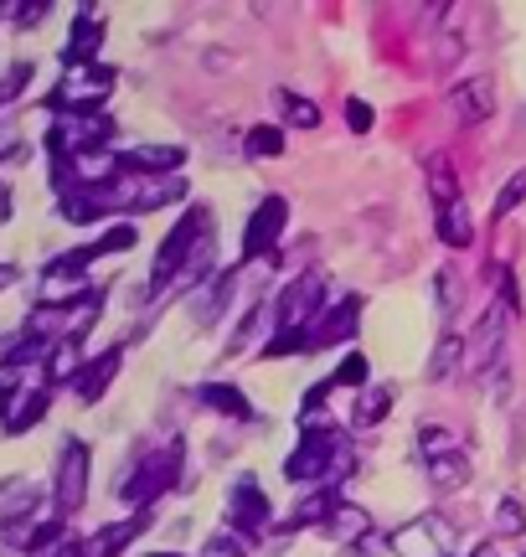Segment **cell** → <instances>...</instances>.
<instances>
[{"label":"cell","instance_id":"cell-2","mask_svg":"<svg viewBox=\"0 0 526 557\" xmlns=\"http://www.w3.org/2000/svg\"><path fill=\"white\" fill-rule=\"evenodd\" d=\"M341 449H346V444L336 438V429H330L321 413L300 418V444H295V455L284 459V475L295 480V485H310V480L336 475V459H341Z\"/></svg>","mask_w":526,"mask_h":557},{"label":"cell","instance_id":"cell-22","mask_svg":"<svg viewBox=\"0 0 526 557\" xmlns=\"http://www.w3.org/2000/svg\"><path fill=\"white\" fill-rule=\"evenodd\" d=\"M274 103H279V114H284V129H315L321 124V109L304 99V94H295V88H279Z\"/></svg>","mask_w":526,"mask_h":557},{"label":"cell","instance_id":"cell-15","mask_svg":"<svg viewBox=\"0 0 526 557\" xmlns=\"http://www.w3.org/2000/svg\"><path fill=\"white\" fill-rule=\"evenodd\" d=\"M0 413H5V434H26L47 413V387H21L16 398L0 403Z\"/></svg>","mask_w":526,"mask_h":557},{"label":"cell","instance_id":"cell-14","mask_svg":"<svg viewBox=\"0 0 526 557\" xmlns=\"http://www.w3.org/2000/svg\"><path fill=\"white\" fill-rule=\"evenodd\" d=\"M120 361H124V351H120V346H109V351H103V357L83 361L78 382H73V393H78L83 403H99L103 393H109V382H114V372H120Z\"/></svg>","mask_w":526,"mask_h":557},{"label":"cell","instance_id":"cell-9","mask_svg":"<svg viewBox=\"0 0 526 557\" xmlns=\"http://www.w3.org/2000/svg\"><path fill=\"white\" fill-rule=\"evenodd\" d=\"M284 222H289V201L284 197H263L253 212H248V227H243V263L248 259H263L274 243L284 238Z\"/></svg>","mask_w":526,"mask_h":557},{"label":"cell","instance_id":"cell-39","mask_svg":"<svg viewBox=\"0 0 526 557\" xmlns=\"http://www.w3.org/2000/svg\"><path fill=\"white\" fill-rule=\"evenodd\" d=\"M11 278H16V269H11V263H0V289H5Z\"/></svg>","mask_w":526,"mask_h":557},{"label":"cell","instance_id":"cell-1","mask_svg":"<svg viewBox=\"0 0 526 557\" xmlns=\"http://www.w3.org/2000/svg\"><path fill=\"white\" fill-rule=\"evenodd\" d=\"M181 459H186V444H181V438H165L161 449H150V455L129 470V480L120 485V496L135 506V517H140L145 506H155V500H161L165 491L181 480Z\"/></svg>","mask_w":526,"mask_h":557},{"label":"cell","instance_id":"cell-29","mask_svg":"<svg viewBox=\"0 0 526 557\" xmlns=\"http://www.w3.org/2000/svg\"><path fill=\"white\" fill-rule=\"evenodd\" d=\"M124 248H135V222H114L109 233H103L99 243H93V253H124Z\"/></svg>","mask_w":526,"mask_h":557},{"label":"cell","instance_id":"cell-13","mask_svg":"<svg viewBox=\"0 0 526 557\" xmlns=\"http://www.w3.org/2000/svg\"><path fill=\"white\" fill-rule=\"evenodd\" d=\"M501 331H506V310H496V305H490L486 315H480V325H475V331H469V367H475V372H490V357H496V351H501Z\"/></svg>","mask_w":526,"mask_h":557},{"label":"cell","instance_id":"cell-23","mask_svg":"<svg viewBox=\"0 0 526 557\" xmlns=\"http://www.w3.org/2000/svg\"><path fill=\"white\" fill-rule=\"evenodd\" d=\"M465 361V336H439V346H434V357H428V382H444L454 367Z\"/></svg>","mask_w":526,"mask_h":557},{"label":"cell","instance_id":"cell-37","mask_svg":"<svg viewBox=\"0 0 526 557\" xmlns=\"http://www.w3.org/2000/svg\"><path fill=\"white\" fill-rule=\"evenodd\" d=\"M41 16H47V5H41V0H32V5H21V11H11V21H16V26H37Z\"/></svg>","mask_w":526,"mask_h":557},{"label":"cell","instance_id":"cell-31","mask_svg":"<svg viewBox=\"0 0 526 557\" xmlns=\"http://www.w3.org/2000/svg\"><path fill=\"white\" fill-rule=\"evenodd\" d=\"M26 83H32V62H16V67L0 78V103H11L21 88H26Z\"/></svg>","mask_w":526,"mask_h":557},{"label":"cell","instance_id":"cell-12","mask_svg":"<svg viewBox=\"0 0 526 557\" xmlns=\"http://www.w3.org/2000/svg\"><path fill=\"white\" fill-rule=\"evenodd\" d=\"M449 103H454V120L460 124H486L496 114V88H490V78H469L449 94Z\"/></svg>","mask_w":526,"mask_h":557},{"label":"cell","instance_id":"cell-32","mask_svg":"<svg viewBox=\"0 0 526 557\" xmlns=\"http://www.w3.org/2000/svg\"><path fill=\"white\" fill-rule=\"evenodd\" d=\"M346 124H351L356 135H366V129H372V103H362V99H346Z\"/></svg>","mask_w":526,"mask_h":557},{"label":"cell","instance_id":"cell-28","mask_svg":"<svg viewBox=\"0 0 526 557\" xmlns=\"http://www.w3.org/2000/svg\"><path fill=\"white\" fill-rule=\"evenodd\" d=\"M522 197H526V171H516V176L501 186V197H496V207H490V218H511V212L522 207Z\"/></svg>","mask_w":526,"mask_h":557},{"label":"cell","instance_id":"cell-11","mask_svg":"<svg viewBox=\"0 0 526 557\" xmlns=\"http://www.w3.org/2000/svg\"><path fill=\"white\" fill-rule=\"evenodd\" d=\"M99 41H103V16L99 11H78L73 32H67V47H62L67 67H88V62H99Z\"/></svg>","mask_w":526,"mask_h":557},{"label":"cell","instance_id":"cell-5","mask_svg":"<svg viewBox=\"0 0 526 557\" xmlns=\"http://www.w3.org/2000/svg\"><path fill=\"white\" fill-rule=\"evenodd\" d=\"M83 500H88V444H83V438H67V444H62V455H58L52 506H58V517L67 521Z\"/></svg>","mask_w":526,"mask_h":557},{"label":"cell","instance_id":"cell-17","mask_svg":"<svg viewBox=\"0 0 526 557\" xmlns=\"http://www.w3.org/2000/svg\"><path fill=\"white\" fill-rule=\"evenodd\" d=\"M346 500H341V491L336 485H321V491H310V496L289 511V527H310V521H321V527H330V517L341 511Z\"/></svg>","mask_w":526,"mask_h":557},{"label":"cell","instance_id":"cell-40","mask_svg":"<svg viewBox=\"0 0 526 557\" xmlns=\"http://www.w3.org/2000/svg\"><path fill=\"white\" fill-rule=\"evenodd\" d=\"M469 557H496V547H490V542H486V547H475V553H469Z\"/></svg>","mask_w":526,"mask_h":557},{"label":"cell","instance_id":"cell-16","mask_svg":"<svg viewBox=\"0 0 526 557\" xmlns=\"http://www.w3.org/2000/svg\"><path fill=\"white\" fill-rule=\"evenodd\" d=\"M140 532H145V511L140 517L114 521V527H103V532H93V537H88V557H120Z\"/></svg>","mask_w":526,"mask_h":557},{"label":"cell","instance_id":"cell-26","mask_svg":"<svg viewBox=\"0 0 526 557\" xmlns=\"http://www.w3.org/2000/svg\"><path fill=\"white\" fill-rule=\"evenodd\" d=\"M233 284H238V269H227V274L212 278V289H206V299L197 305V320H202V325H212V320L223 315V305L233 299Z\"/></svg>","mask_w":526,"mask_h":557},{"label":"cell","instance_id":"cell-30","mask_svg":"<svg viewBox=\"0 0 526 557\" xmlns=\"http://www.w3.org/2000/svg\"><path fill=\"white\" fill-rule=\"evenodd\" d=\"M496 527H501L506 537H522V532H526V511H522V500H516V496L501 500V506H496Z\"/></svg>","mask_w":526,"mask_h":557},{"label":"cell","instance_id":"cell-8","mask_svg":"<svg viewBox=\"0 0 526 557\" xmlns=\"http://www.w3.org/2000/svg\"><path fill=\"white\" fill-rule=\"evenodd\" d=\"M227 521L243 532V542L268 532L274 511H268V500H263V491H259V480H253V475H238V480H233V491H227Z\"/></svg>","mask_w":526,"mask_h":557},{"label":"cell","instance_id":"cell-24","mask_svg":"<svg viewBox=\"0 0 526 557\" xmlns=\"http://www.w3.org/2000/svg\"><path fill=\"white\" fill-rule=\"evenodd\" d=\"M387 408H392V387H383V382H372V387H366L362 393V403H356V429H377V423H383L387 418Z\"/></svg>","mask_w":526,"mask_h":557},{"label":"cell","instance_id":"cell-33","mask_svg":"<svg viewBox=\"0 0 526 557\" xmlns=\"http://www.w3.org/2000/svg\"><path fill=\"white\" fill-rule=\"evenodd\" d=\"M434 284H439V305H444V310H454V305H460V274L439 269V278H434Z\"/></svg>","mask_w":526,"mask_h":557},{"label":"cell","instance_id":"cell-38","mask_svg":"<svg viewBox=\"0 0 526 557\" xmlns=\"http://www.w3.org/2000/svg\"><path fill=\"white\" fill-rule=\"evenodd\" d=\"M11 218V197H5V186H0V222Z\"/></svg>","mask_w":526,"mask_h":557},{"label":"cell","instance_id":"cell-19","mask_svg":"<svg viewBox=\"0 0 526 557\" xmlns=\"http://www.w3.org/2000/svg\"><path fill=\"white\" fill-rule=\"evenodd\" d=\"M197 398H202L212 413H223V418H253V403H248L243 387H233V382H202V387H197Z\"/></svg>","mask_w":526,"mask_h":557},{"label":"cell","instance_id":"cell-6","mask_svg":"<svg viewBox=\"0 0 526 557\" xmlns=\"http://www.w3.org/2000/svg\"><path fill=\"white\" fill-rule=\"evenodd\" d=\"M321 289H325V278L315 274V269H304V274L284 289L279 295V336L284 331H310V325H315V315L325 310Z\"/></svg>","mask_w":526,"mask_h":557},{"label":"cell","instance_id":"cell-7","mask_svg":"<svg viewBox=\"0 0 526 557\" xmlns=\"http://www.w3.org/2000/svg\"><path fill=\"white\" fill-rule=\"evenodd\" d=\"M449 542H454V532L444 527V517L428 511V517H413L408 527H398L387 547L398 557H449Z\"/></svg>","mask_w":526,"mask_h":557},{"label":"cell","instance_id":"cell-25","mask_svg":"<svg viewBox=\"0 0 526 557\" xmlns=\"http://www.w3.org/2000/svg\"><path fill=\"white\" fill-rule=\"evenodd\" d=\"M243 156H253V160L284 156V129L279 124H253V129L243 135Z\"/></svg>","mask_w":526,"mask_h":557},{"label":"cell","instance_id":"cell-18","mask_svg":"<svg viewBox=\"0 0 526 557\" xmlns=\"http://www.w3.org/2000/svg\"><path fill=\"white\" fill-rule=\"evenodd\" d=\"M469 475H475V470H469L465 449H449V455L428 459V480H434V491H465Z\"/></svg>","mask_w":526,"mask_h":557},{"label":"cell","instance_id":"cell-10","mask_svg":"<svg viewBox=\"0 0 526 557\" xmlns=\"http://www.w3.org/2000/svg\"><path fill=\"white\" fill-rule=\"evenodd\" d=\"M356 320H362V295H341L330 310L315 315V325H310V351H315V346H346V341L356 336Z\"/></svg>","mask_w":526,"mask_h":557},{"label":"cell","instance_id":"cell-21","mask_svg":"<svg viewBox=\"0 0 526 557\" xmlns=\"http://www.w3.org/2000/svg\"><path fill=\"white\" fill-rule=\"evenodd\" d=\"M424 181H428V197L439 201V207H454V201H460V176H454V160L449 156H428Z\"/></svg>","mask_w":526,"mask_h":557},{"label":"cell","instance_id":"cell-20","mask_svg":"<svg viewBox=\"0 0 526 557\" xmlns=\"http://www.w3.org/2000/svg\"><path fill=\"white\" fill-rule=\"evenodd\" d=\"M434 233H439V243H449V248H469V243H475V222H469L465 201H454V207H439V222H434Z\"/></svg>","mask_w":526,"mask_h":557},{"label":"cell","instance_id":"cell-36","mask_svg":"<svg viewBox=\"0 0 526 557\" xmlns=\"http://www.w3.org/2000/svg\"><path fill=\"white\" fill-rule=\"evenodd\" d=\"M351 557H383V537H377V532L356 537V542H351Z\"/></svg>","mask_w":526,"mask_h":557},{"label":"cell","instance_id":"cell-27","mask_svg":"<svg viewBox=\"0 0 526 557\" xmlns=\"http://www.w3.org/2000/svg\"><path fill=\"white\" fill-rule=\"evenodd\" d=\"M330 382H336V387H372V361H366V351H346L341 357V367H336V372H330Z\"/></svg>","mask_w":526,"mask_h":557},{"label":"cell","instance_id":"cell-35","mask_svg":"<svg viewBox=\"0 0 526 557\" xmlns=\"http://www.w3.org/2000/svg\"><path fill=\"white\" fill-rule=\"evenodd\" d=\"M41 557H88V542H83V537H62L52 553H41Z\"/></svg>","mask_w":526,"mask_h":557},{"label":"cell","instance_id":"cell-34","mask_svg":"<svg viewBox=\"0 0 526 557\" xmlns=\"http://www.w3.org/2000/svg\"><path fill=\"white\" fill-rule=\"evenodd\" d=\"M202 557H243V542H238V537H227V532H223V537H212V542H206V553Z\"/></svg>","mask_w":526,"mask_h":557},{"label":"cell","instance_id":"cell-3","mask_svg":"<svg viewBox=\"0 0 526 557\" xmlns=\"http://www.w3.org/2000/svg\"><path fill=\"white\" fill-rule=\"evenodd\" d=\"M206 238H212V207H191V212H181V222H176V227L165 233L161 253H155V269H150V289L161 295V284L181 278V269L191 263V253H197Z\"/></svg>","mask_w":526,"mask_h":557},{"label":"cell","instance_id":"cell-4","mask_svg":"<svg viewBox=\"0 0 526 557\" xmlns=\"http://www.w3.org/2000/svg\"><path fill=\"white\" fill-rule=\"evenodd\" d=\"M109 88H114V67L88 62V67H67V78L58 83V94L47 103L62 109V114H99V103L109 99Z\"/></svg>","mask_w":526,"mask_h":557}]
</instances>
